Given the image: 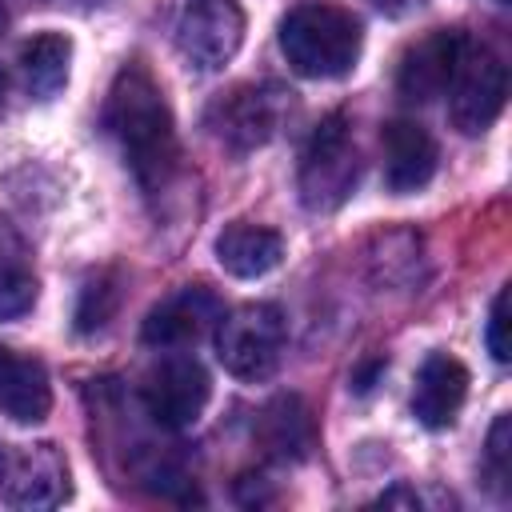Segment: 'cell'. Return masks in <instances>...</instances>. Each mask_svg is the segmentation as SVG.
<instances>
[{
    "mask_svg": "<svg viewBox=\"0 0 512 512\" xmlns=\"http://www.w3.org/2000/svg\"><path fill=\"white\" fill-rule=\"evenodd\" d=\"M360 20L336 4H296L280 20V52L292 72L308 80H336L348 76L360 60Z\"/></svg>",
    "mask_w": 512,
    "mask_h": 512,
    "instance_id": "cell-2",
    "label": "cell"
},
{
    "mask_svg": "<svg viewBox=\"0 0 512 512\" xmlns=\"http://www.w3.org/2000/svg\"><path fill=\"white\" fill-rule=\"evenodd\" d=\"M4 28H8V12L0 8V32H4Z\"/></svg>",
    "mask_w": 512,
    "mask_h": 512,
    "instance_id": "cell-25",
    "label": "cell"
},
{
    "mask_svg": "<svg viewBox=\"0 0 512 512\" xmlns=\"http://www.w3.org/2000/svg\"><path fill=\"white\" fill-rule=\"evenodd\" d=\"M104 128L116 136V144L144 192H160L172 180L176 160H180L176 124H172L160 84L152 80V72L140 60H132L116 72L108 100H104Z\"/></svg>",
    "mask_w": 512,
    "mask_h": 512,
    "instance_id": "cell-1",
    "label": "cell"
},
{
    "mask_svg": "<svg viewBox=\"0 0 512 512\" xmlns=\"http://www.w3.org/2000/svg\"><path fill=\"white\" fill-rule=\"evenodd\" d=\"M288 112H292V92H284L280 84H236L208 104L204 128L224 148L252 152L284 128Z\"/></svg>",
    "mask_w": 512,
    "mask_h": 512,
    "instance_id": "cell-4",
    "label": "cell"
},
{
    "mask_svg": "<svg viewBox=\"0 0 512 512\" xmlns=\"http://www.w3.org/2000/svg\"><path fill=\"white\" fill-rule=\"evenodd\" d=\"M384 184L396 192V196H408L416 188H424L436 172V160H440V148L432 140V132L416 120H388L384 132Z\"/></svg>",
    "mask_w": 512,
    "mask_h": 512,
    "instance_id": "cell-13",
    "label": "cell"
},
{
    "mask_svg": "<svg viewBox=\"0 0 512 512\" xmlns=\"http://www.w3.org/2000/svg\"><path fill=\"white\" fill-rule=\"evenodd\" d=\"M508 452H512V420L508 416H496L492 432H488V444H484V476L488 484L508 496L512 488V464H508Z\"/></svg>",
    "mask_w": 512,
    "mask_h": 512,
    "instance_id": "cell-20",
    "label": "cell"
},
{
    "mask_svg": "<svg viewBox=\"0 0 512 512\" xmlns=\"http://www.w3.org/2000/svg\"><path fill=\"white\" fill-rule=\"evenodd\" d=\"M384 372H388V360H384V356H368V360L352 372V384H348V388L364 396V392H372V388L380 384V376H384Z\"/></svg>",
    "mask_w": 512,
    "mask_h": 512,
    "instance_id": "cell-22",
    "label": "cell"
},
{
    "mask_svg": "<svg viewBox=\"0 0 512 512\" xmlns=\"http://www.w3.org/2000/svg\"><path fill=\"white\" fill-rule=\"evenodd\" d=\"M36 304V272L24 240L0 220V320H16Z\"/></svg>",
    "mask_w": 512,
    "mask_h": 512,
    "instance_id": "cell-18",
    "label": "cell"
},
{
    "mask_svg": "<svg viewBox=\"0 0 512 512\" xmlns=\"http://www.w3.org/2000/svg\"><path fill=\"white\" fill-rule=\"evenodd\" d=\"M284 256V240L280 232L264 228V224H248L236 220L216 236V260L224 272L240 276V280H256L264 272H272Z\"/></svg>",
    "mask_w": 512,
    "mask_h": 512,
    "instance_id": "cell-16",
    "label": "cell"
},
{
    "mask_svg": "<svg viewBox=\"0 0 512 512\" xmlns=\"http://www.w3.org/2000/svg\"><path fill=\"white\" fill-rule=\"evenodd\" d=\"M464 396H468V368L448 352H432L416 372L412 416L424 428H448L464 408Z\"/></svg>",
    "mask_w": 512,
    "mask_h": 512,
    "instance_id": "cell-15",
    "label": "cell"
},
{
    "mask_svg": "<svg viewBox=\"0 0 512 512\" xmlns=\"http://www.w3.org/2000/svg\"><path fill=\"white\" fill-rule=\"evenodd\" d=\"M468 44V32L460 28H432L428 36H420L416 44H408V52L396 64V92L408 104H432L448 92L460 52Z\"/></svg>",
    "mask_w": 512,
    "mask_h": 512,
    "instance_id": "cell-10",
    "label": "cell"
},
{
    "mask_svg": "<svg viewBox=\"0 0 512 512\" xmlns=\"http://www.w3.org/2000/svg\"><path fill=\"white\" fill-rule=\"evenodd\" d=\"M448 96H452V124L464 136H480L484 128H492L496 116L504 112V96H508L504 56L492 44L468 36L460 64H456V76L448 84Z\"/></svg>",
    "mask_w": 512,
    "mask_h": 512,
    "instance_id": "cell-6",
    "label": "cell"
},
{
    "mask_svg": "<svg viewBox=\"0 0 512 512\" xmlns=\"http://www.w3.org/2000/svg\"><path fill=\"white\" fill-rule=\"evenodd\" d=\"M380 12H388V16H404V12H412V8H420L424 0H372Z\"/></svg>",
    "mask_w": 512,
    "mask_h": 512,
    "instance_id": "cell-23",
    "label": "cell"
},
{
    "mask_svg": "<svg viewBox=\"0 0 512 512\" xmlns=\"http://www.w3.org/2000/svg\"><path fill=\"white\" fill-rule=\"evenodd\" d=\"M252 436H256V444H260V452H264L268 460L300 464V460L312 456L320 432H316L312 408H308L296 392H280V396H272V400L260 408Z\"/></svg>",
    "mask_w": 512,
    "mask_h": 512,
    "instance_id": "cell-12",
    "label": "cell"
},
{
    "mask_svg": "<svg viewBox=\"0 0 512 512\" xmlns=\"http://www.w3.org/2000/svg\"><path fill=\"white\" fill-rule=\"evenodd\" d=\"M496 4H508V0H496Z\"/></svg>",
    "mask_w": 512,
    "mask_h": 512,
    "instance_id": "cell-26",
    "label": "cell"
},
{
    "mask_svg": "<svg viewBox=\"0 0 512 512\" xmlns=\"http://www.w3.org/2000/svg\"><path fill=\"white\" fill-rule=\"evenodd\" d=\"M284 312L276 304H240L216 324V356L240 380H264L284 356Z\"/></svg>",
    "mask_w": 512,
    "mask_h": 512,
    "instance_id": "cell-5",
    "label": "cell"
},
{
    "mask_svg": "<svg viewBox=\"0 0 512 512\" xmlns=\"http://www.w3.org/2000/svg\"><path fill=\"white\" fill-rule=\"evenodd\" d=\"M224 316V304L212 288L204 284H184L180 292L164 296L148 316H144V328H140V340L152 344V348H188L196 344L200 336L216 332Z\"/></svg>",
    "mask_w": 512,
    "mask_h": 512,
    "instance_id": "cell-11",
    "label": "cell"
},
{
    "mask_svg": "<svg viewBox=\"0 0 512 512\" xmlns=\"http://www.w3.org/2000/svg\"><path fill=\"white\" fill-rule=\"evenodd\" d=\"M208 396H212V380L200 368V360H192V356H168V360H160L144 376V384H140L144 412L160 428H168V432L192 428L200 420V412L208 408Z\"/></svg>",
    "mask_w": 512,
    "mask_h": 512,
    "instance_id": "cell-8",
    "label": "cell"
},
{
    "mask_svg": "<svg viewBox=\"0 0 512 512\" xmlns=\"http://www.w3.org/2000/svg\"><path fill=\"white\" fill-rule=\"evenodd\" d=\"M0 488L16 508H56L68 500V460L56 444H24L0 452Z\"/></svg>",
    "mask_w": 512,
    "mask_h": 512,
    "instance_id": "cell-9",
    "label": "cell"
},
{
    "mask_svg": "<svg viewBox=\"0 0 512 512\" xmlns=\"http://www.w3.org/2000/svg\"><path fill=\"white\" fill-rule=\"evenodd\" d=\"M52 408L48 368L12 344H0V412L16 424H36Z\"/></svg>",
    "mask_w": 512,
    "mask_h": 512,
    "instance_id": "cell-14",
    "label": "cell"
},
{
    "mask_svg": "<svg viewBox=\"0 0 512 512\" xmlns=\"http://www.w3.org/2000/svg\"><path fill=\"white\" fill-rule=\"evenodd\" d=\"M68 64L72 40L64 32H36L32 40L20 44V76L36 100H52L68 84Z\"/></svg>",
    "mask_w": 512,
    "mask_h": 512,
    "instance_id": "cell-17",
    "label": "cell"
},
{
    "mask_svg": "<svg viewBox=\"0 0 512 512\" xmlns=\"http://www.w3.org/2000/svg\"><path fill=\"white\" fill-rule=\"evenodd\" d=\"M120 308V276L116 272H96L84 280L80 300H76V332L92 336L100 332Z\"/></svg>",
    "mask_w": 512,
    "mask_h": 512,
    "instance_id": "cell-19",
    "label": "cell"
},
{
    "mask_svg": "<svg viewBox=\"0 0 512 512\" xmlns=\"http://www.w3.org/2000/svg\"><path fill=\"white\" fill-rule=\"evenodd\" d=\"M244 40V12L236 0H184L176 16V52L196 72L224 68Z\"/></svg>",
    "mask_w": 512,
    "mask_h": 512,
    "instance_id": "cell-7",
    "label": "cell"
},
{
    "mask_svg": "<svg viewBox=\"0 0 512 512\" xmlns=\"http://www.w3.org/2000/svg\"><path fill=\"white\" fill-rule=\"evenodd\" d=\"M4 92H8V76H4V68H0V108H4Z\"/></svg>",
    "mask_w": 512,
    "mask_h": 512,
    "instance_id": "cell-24",
    "label": "cell"
},
{
    "mask_svg": "<svg viewBox=\"0 0 512 512\" xmlns=\"http://www.w3.org/2000/svg\"><path fill=\"white\" fill-rule=\"evenodd\" d=\"M360 176V156L344 112L324 116L300 152V200L308 212H336Z\"/></svg>",
    "mask_w": 512,
    "mask_h": 512,
    "instance_id": "cell-3",
    "label": "cell"
},
{
    "mask_svg": "<svg viewBox=\"0 0 512 512\" xmlns=\"http://www.w3.org/2000/svg\"><path fill=\"white\" fill-rule=\"evenodd\" d=\"M488 352L496 364H508L512 360V344H508V288L496 292L492 300V312H488Z\"/></svg>",
    "mask_w": 512,
    "mask_h": 512,
    "instance_id": "cell-21",
    "label": "cell"
}]
</instances>
